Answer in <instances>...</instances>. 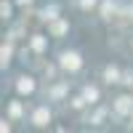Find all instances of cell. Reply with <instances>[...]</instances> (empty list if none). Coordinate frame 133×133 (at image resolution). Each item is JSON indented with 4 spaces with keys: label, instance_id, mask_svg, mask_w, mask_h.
I'll return each instance as SVG.
<instances>
[{
    "label": "cell",
    "instance_id": "obj_1",
    "mask_svg": "<svg viewBox=\"0 0 133 133\" xmlns=\"http://www.w3.org/2000/svg\"><path fill=\"white\" fill-rule=\"evenodd\" d=\"M59 66H61L64 72H77L83 66V59H80L77 51H64L61 56H59Z\"/></svg>",
    "mask_w": 133,
    "mask_h": 133
},
{
    "label": "cell",
    "instance_id": "obj_2",
    "mask_svg": "<svg viewBox=\"0 0 133 133\" xmlns=\"http://www.w3.org/2000/svg\"><path fill=\"white\" fill-rule=\"evenodd\" d=\"M48 32L53 37H61V35H66V32H69V21H64V19H53V21H48Z\"/></svg>",
    "mask_w": 133,
    "mask_h": 133
},
{
    "label": "cell",
    "instance_id": "obj_3",
    "mask_svg": "<svg viewBox=\"0 0 133 133\" xmlns=\"http://www.w3.org/2000/svg\"><path fill=\"white\" fill-rule=\"evenodd\" d=\"M32 123L40 125V128L48 125V123H51V109H48V107H37L35 112H32Z\"/></svg>",
    "mask_w": 133,
    "mask_h": 133
},
{
    "label": "cell",
    "instance_id": "obj_4",
    "mask_svg": "<svg viewBox=\"0 0 133 133\" xmlns=\"http://www.w3.org/2000/svg\"><path fill=\"white\" fill-rule=\"evenodd\" d=\"M115 109H117V115H133V98L130 96L115 98Z\"/></svg>",
    "mask_w": 133,
    "mask_h": 133
},
{
    "label": "cell",
    "instance_id": "obj_5",
    "mask_svg": "<svg viewBox=\"0 0 133 133\" xmlns=\"http://www.w3.org/2000/svg\"><path fill=\"white\" fill-rule=\"evenodd\" d=\"M115 14H117L115 0H104V3H101V19H104V21H109V19H115Z\"/></svg>",
    "mask_w": 133,
    "mask_h": 133
},
{
    "label": "cell",
    "instance_id": "obj_6",
    "mask_svg": "<svg viewBox=\"0 0 133 133\" xmlns=\"http://www.w3.org/2000/svg\"><path fill=\"white\" fill-rule=\"evenodd\" d=\"M29 48L35 51V53H43V51L48 48V40L43 37V35H32V40H29Z\"/></svg>",
    "mask_w": 133,
    "mask_h": 133
},
{
    "label": "cell",
    "instance_id": "obj_7",
    "mask_svg": "<svg viewBox=\"0 0 133 133\" xmlns=\"http://www.w3.org/2000/svg\"><path fill=\"white\" fill-rule=\"evenodd\" d=\"M16 91L19 93H32V91H35V80H32V77H19Z\"/></svg>",
    "mask_w": 133,
    "mask_h": 133
},
{
    "label": "cell",
    "instance_id": "obj_8",
    "mask_svg": "<svg viewBox=\"0 0 133 133\" xmlns=\"http://www.w3.org/2000/svg\"><path fill=\"white\" fill-rule=\"evenodd\" d=\"M104 80L112 85V83H120V80H123V75H120V69H117V66H112V64H109L107 69H104Z\"/></svg>",
    "mask_w": 133,
    "mask_h": 133
},
{
    "label": "cell",
    "instance_id": "obj_9",
    "mask_svg": "<svg viewBox=\"0 0 133 133\" xmlns=\"http://www.w3.org/2000/svg\"><path fill=\"white\" fill-rule=\"evenodd\" d=\"M0 56H3V66L11 64V56H14V40L3 43V48H0Z\"/></svg>",
    "mask_w": 133,
    "mask_h": 133
},
{
    "label": "cell",
    "instance_id": "obj_10",
    "mask_svg": "<svg viewBox=\"0 0 133 133\" xmlns=\"http://www.w3.org/2000/svg\"><path fill=\"white\" fill-rule=\"evenodd\" d=\"M83 96H85V101H88V104H96V101H98V88L85 85V88H83Z\"/></svg>",
    "mask_w": 133,
    "mask_h": 133
},
{
    "label": "cell",
    "instance_id": "obj_11",
    "mask_svg": "<svg viewBox=\"0 0 133 133\" xmlns=\"http://www.w3.org/2000/svg\"><path fill=\"white\" fill-rule=\"evenodd\" d=\"M56 14H59V5H45V8L40 11V19H43V21H53Z\"/></svg>",
    "mask_w": 133,
    "mask_h": 133
},
{
    "label": "cell",
    "instance_id": "obj_12",
    "mask_svg": "<svg viewBox=\"0 0 133 133\" xmlns=\"http://www.w3.org/2000/svg\"><path fill=\"white\" fill-rule=\"evenodd\" d=\"M8 112H11V117H21V115H24V109H21V104H19V101H11Z\"/></svg>",
    "mask_w": 133,
    "mask_h": 133
},
{
    "label": "cell",
    "instance_id": "obj_13",
    "mask_svg": "<svg viewBox=\"0 0 133 133\" xmlns=\"http://www.w3.org/2000/svg\"><path fill=\"white\" fill-rule=\"evenodd\" d=\"M64 93H66V83H61V85L53 88V91H51V98H61Z\"/></svg>",
    "mask_w": 133,
    "mask_h": 133
},
{
    "label": "cell",
    "instance_id": "obj_14",
    "mask_svg": "<svg viewBox=\"0 0 133 133\" xmlns=\"http://www.w3.org/2000/svg\"><path fill=\"white\" fill-rule=\"evenodd\" d=\"M104 117H107V109L101 107V109H96V115L91 117V123H93V125H98V123H101V120H104Z\"/></svg>",
    "mask_w": 133,
    "mask_h": 133
},
{
    "label": "cell",
    "instance_id": "obj_15",
    "mask_svg": "<svg viewBox=\"0 0 133 133\" xmlns=\"http://www.w3.org/2000/svg\"><path fill=\"white\" fill-rule=\"evenodd\" d=\"M96 3H98V0H77V5H80L83 11H91V8H93Z\"/></svg>",
    "mask_w": 133,
    "mask_h": 133
},
{
    "label": "cell",
    "instance_id": "obj_16",
    "mask_svg": "<svg viewBox=\"0 0 133 133\" xmlns=\"http://www.w3.org/2000/svg\"><path fill=\"white\" fill-rule=\"evenodd\" d=\"M0 14H3V19L8 21V19H11V3H5V0H3V5H0Z\"/></svg>",
    "mask_w": 133,
    "mask_h": 133
},
{
    "label": "cell",
    "instance_id": "obj_17",
    "mask_svg": "<svg viewBox=\"0 0 133 133\" xmlns=\"http://www.w3.org/2000/svg\"><path fill=\"white\" fill-rule=\"evenodd\" d=\"M85 104H88V101H85V96H77V98H72V107H75V109H83Z\"/></svg>",
    "mask_w": 133,
    "mask_h": 133
},
{
    "label": "cell",
    "instance_id": "obj_18",
    "mask_svg": "<svg viewBox=\"0 0 133 133\" xmlns=\"http://www.w3.org/2000/svg\"><path fill=\"white\" fill-rule=\"evenodd\" d=\"M123 85H133V72H123V80H120Z\"/></svg>",
    "mask_w": 133,
    "mask_h": 133
},
{
    "label": "cell",
    "instance_id": "obj_19",
    "mask_svg": "<svg viewBox=\"0 0 133 133\" xmlns=\"http://www.w3.org/2000/svg\"><path fill=\"white\" fill-rule=\"evenodd\" d=\"M14 3H16V5H21V8H24V5H29V3H32V0H14Z\"/></svg>",
    "mask_w": 133,
    "mask_h": 133
},
{
    "label": "cell",
    "instance_id": "obj_20",
    "mask_svg": "<svg viewBox=\"0 0 133 133\" xmlns=\"http://www.w3.org/2000/svg\"><path fill=\"white\" fill-rule=\"evenodd\" d=\"M128 16H130V19H133V5H130V8H128Z\"/></svg>",
    "mask_w": 133,
    "mask_h": 133
},
{
    "label": "cell",
    "instance_id": "obj_21",
    "mask_svg": "<svg viewBox=\"0 0 133 133\" xmlns=\"http://www.w3.org/2000/svg\"><path fill=\"white\" fill-rule=\"evenodd\" d=\"M130 128H133V115H130Z\"/></svg>",
    "mask_w": 133,
    "mask_h": 133
}]
</instances>
